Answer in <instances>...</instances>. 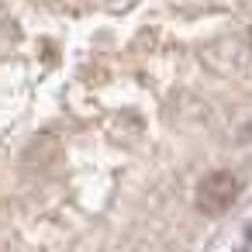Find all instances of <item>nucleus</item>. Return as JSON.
I'll return each instance as SVG.
<instances>
[{
	"mask_svg": "<svg viewBox=\"0 0 252 252\" xmlns=\"http://www.w3.org/2000/svg\"><path fill=\"white\" fill-rule=\"evenodd\" d=\"M238 197V180L231 173H211L200 187H197V204L204 214H221L235 204Z\"/></svg>",
	"mask_w": 252,
	"mask_h": 252,
	"instance_id": "1",
	"label": "nucleus"
},
{
	"mask_svg": "<svg viewBox=\"0 0 252 252\" xmlns=\"http://www.w3.org/2000/svg\"><path fill=\"white\" fill-rule=\"evenodd\" d=\"M249 42H252V35H249Z\"/></svg>",
	"mask_w": 252,
	"mask_h": 252,
	"instance_id": "2",
	"label": "nucleus"
}]
</instances>
